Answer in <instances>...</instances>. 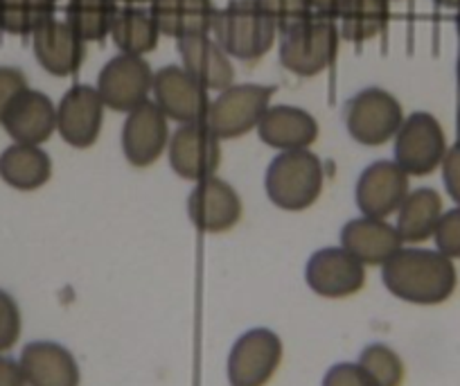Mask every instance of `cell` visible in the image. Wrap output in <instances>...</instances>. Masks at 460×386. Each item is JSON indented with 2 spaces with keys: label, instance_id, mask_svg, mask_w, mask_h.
<instances>
[{
  "label": "cell",
  "instance_id": "cell-1",
  "mask_svg": "<svg viewBox=\"0 0 460 386\" xmlns=\"http://www.w3.org/2000/svg\"><path fill=\"white\" fill-rule=\"evenodd\" d=\"M384 287L413 305H440L454 296L458 274L451 257L438 248L402 247L382 265Z\"/></svg>",
  "mask_w": 460,
  "mask_h": 386
},
{
  "label": "cell",
  "instance_id": "cell-2",
  "mask_svg": "<svg viewBox=\"0 0 460 386\" xmlns=\"http://www.w3.org/2000/svg\"><path fill=\"white\" fill-rule=\"evenodd\" d=\"M325 188V167L312 149L278 152L264 175L269 202L280 211L298 212L314 206Z\"/></svg>",
  "mask_w": 460,
  "mask_h": 386
},
{
  "label": "cell",
  "instance_id": "cell-3",
  "mask_svg": "<svg viewBox=\"0 0 460 386\" xmlns=\"http://www.w3.org/2000/svg\"><path fill=\"white\" fill-rule=\"evenodd\" d=\"M278 28L258 7L255 0H233L224 10H217L212 39L233 59L255 64L276 43Z\"/></svg>",
  "mask_w": 460,
  "mask_h": 386
},
{
  "label": "cell",
  "instance_id": "cell-4",
  "mask_svg": "<svg viewBox=\"0 0 460 386\" xmlns=\"http://www.w3.org/2000/svg\"><path fill=\"white\" fill-rule=\"evenodd\" d=\"M339 48V25L314 14L282 32L280 64L298 77H314L334 64Z\"/></svg>",
  "mask_w": 460,
  "mask_h": 386
},
{
  "label": "cell",
  "instance_id": "cell-5",
  "mask_svg": "<svg viewBox=\"0 0 460 386\" xmlns=\"http://www.w3.org/2000/svg\"><path fill=\"white\" fill-rule=\"evenodd\" d=\"M276 86L267 84H230L208 104L201 122L219 140L240 139L258 127L264 111L271 106Z\"/></svg>",
  "mask_w": 460,
  "mask_h": 386
},
{
  "label": "cell",
  "instance_id": "cell-6",
  "mask_svg": "<svg viewBox=\"0 0 460 386\" xmlns=\"http://www.w3.org/2000/svg\"><path fill=\"white\" fill-rule=\"evenodd\" d=\"M404 118L400 100L391 91L379 86H368L355 93L343 106L348 134L366 148H382L391 143Z\"/></svg>",
  "mask_w": 460,
  "mask_h": 386
},
{
  "label": "cell",
  "instance_id": "cell-7",
  "mask_svg": "<svg viewBox=\"0 0 460 386\" xmlns=\"http://www.w3.org/2000/svg\"><path fill=\"white\" fill-rule=\"evenodd\" d=\"M393 140L395 163L409 176H427L436 172L449 149L440 120L427 111L406 115Z\"/></svg>",
  "mask_w": 460,
  "mask_h": 386
},
{
  "label": "cell",
  "instance_id": "cell-8",
  "mask_svg": "<svg viewBox=\"0 0 460 386\" xmlns=\"http://www.w3.org/2000/svg\"><path fill=\"white\" fill-rule=\"evenodd\" d=\"M282 339L269 328H253L233 344L226 364L230 386H267L280 368Z\"/></svg>",
  "mask_w": 460,
  "mask_h": 386
},
{
  "label": "cell",
  "instance_id": "cell-9",
  "mask_svg": "<svg viewBox=\"0 0 460 386\" xmlns=\"http://www.w3.org/2000/svg\"><path fill=\"white\" fill-rule=\"evenodd\" d=\"M154 70L145 57L120 52L102 66L95 88L106 109L129 113L131 109L149 100Z\"/></svg>",
  "mask_w": 460,
  "mask_h": 386
},
{
  "label": "cell",
  "instance_id": "cell-10",
  "mask_svg": "<svg viewBox=\"0 0 460 386\" xmlns=\"http://www.w3.org/2000/svg\"><path fill=\"white\" fill-rule=\"evenodd\" d=\"M305 281L323 299H348L364 287L366 265L343 247L318 248L307 260Z\"/></svg>",
  "mask_w": 460,
  "mask_h": 386
},
{
  "label": "cell",
  "instance_id": "cell-11",
  "mask_svg": "<svg viewBox=\"0 0 460 386\" xmlns=\"http://www.w3.org/2000/svg\"><path fill=\"white\" fill-rule=\"evenodd\" d=\"M167 120L170 118L158 109L154 100H145L127 113L120 145L129 166L149 167L163 157V152H167L172 136Z\"/></svg>",
  "mask_w": 460,
  "mask_h": 386
},
{
  "label": "cell",
  "instance_id": "cell-12",
  "mask_svg": "<svg viewBox=\"0 0 460 386\" xmlns=\"http://www.w3.org/2000/svg\"><path fill=\"white\" fill-rule=\"evenodd\" d=\"M104 102L95 86L75 84L57 104V134L75 149H88L97 143L104 124Z\"/></svg>",
  "mask_w": 460,
  "mask_h": 386
},
{
  "label": "cell",
  "instance_id": "cell-13",
  "mask_svg": "<svg viewBox=\"0 0 460 386\" xmlns=\"http://www.w3.org/2000/svg\"><path fill=\"white\" fill-rule=\"evenodd\" d=\"M411 193V176L395 161H375L359 175L355 185V202L361 215L388 220L400 211Z\"/></svg>",
  "mask_w": 460,
  "mask_h": 386
},
{
  "label": "cell",
  "instance_id": "cell-14",
  "mask_svg": "<svg viewBox=\"0 0 460 386\" xmlns=\"http://www.w3.org/2000/svg\"><path fill=\"white\" fill-rule=\"evenodd\" d=\"M221 140L212 136L203 122L181 124L167 143L170 167L185 181H197L215 176L221 163Z\"/></svg>",
  "mask_w": 460,
  "mask_h": 386
},
{
  "label": "cell",
  "instance_id": "cell-15",
  "mask_svg": "<svg viewBox=\"0 0 460 386\" xmlns=\"http://www.w3.org/2000/svg\"><path fill=\"white\" fill-rule=\"evenodd\" d=\"M152 93L158 109L181 124L201 122L210 104V91H206L183 66L176 64L163 66L154 73Z\"/></svg>",
  "mask_w": 460,
  "mask_h": 386
},
{
  "label": "cell",
  "instance_id": "cell-16",
  "mask_svg": "<svg viewBox=\"0 0 460 386\" xmlns=\"http://www.w3.org/2000/svg\"><path fill=\"white\" fill-rule=\"evenodd\" d=\"M242 212H244V206L237 190L217 175L197 181L190 190V221L203 233H226L235 229L242 220Z\"/></svg>",
  "mask_w": 460,
  "mask_h": 386
},
{
  "label": "cell",
  "instance_id": "cell-17",
  "mask_svg": "<svg viewBox=\"0 0 460 386\" xmlns=\"http://www.w3.org/2000/svg\"><path fill=\"white\" fill-rule=\"evenodd\" d=\"M0 124L14 143L43 145L57 131V106L46 93L25 88L12 102Z\"/></svg>",
  "mask_w": 460,
  "mask_h": 386
},
{
  "label": "cell",
  "instance_id": "cell-18",
  "mask_svg": "<svg viewBox=\"0 0 460 386\" xmlns=\"http://www.w3.org/2000/svg\"><path fill=\"white\" fill-rule=\"evenodd\" d=\"M258 136L278 152L309 149L318 140V122L309 111L294 104H271L258 122Z\"/></svg>",
  "mask_w": 460,
  "mask_h": 386
},
{
  "label": "cell",
  "instance_id": "cell-19",
  "mask_svg": "<svg viewBox=\"0 0 460 386\" xmlns=\"http://www.w3.org/2000/svg\"><path fill=\"white\" fill-rule=\"evenodd\" d=\"M341 247L350 251L352 256L364 263L366 267H382L386 260H391L404 242L397 233L395 224L377 217H355V220L345 221L341 229Z\"/></svg>",
  "mask_w": 460,
  "mask_h": 386
},
{
  "label": "cell",
  "instance_id": "cell-20",
  "mask_svg": "<svg viewBox=\"0 0 460 386\" xmlns=\"http://www.w3.org/2000/svg\"><path fill=\"white\" fill-rule=\"evenodd\" d=\"M32 50L39 66L55 77H68L86 57V43L66 21L50 19L32 34Z\"/></svg>",
  "mask_w": 460,
  "mask_h": 386
},
{
  "label": "cell",
  "instance_id": "cell-21",
  "mask_svg": "<svg viewBox=\"0 0 460 386\" xmlns=\"http://www.w3.org/2000/svg\"><path fill=\"white\" fill-rule=\"evenodd\" d=\"M28 386H79L82 373L75 355L57 341H32L21 350Z\"/></svg>",
  "mask_w": 460,
  "mask_h": 386
},
{
  "label": "cell",
  "instance_id": "cell-22",
  "mask_svg": "<svg viewBox=\"0 0 460 386\" xmlns=\"http://www.w3.org/2000/svg\"><path fill=\"white\" fill-rule=\"evenodd\" d=\"M181 66L206 91H224L235 82V68L224 48L210 34H194L179 39Z\"/></svg>",
  "mask_w": 460,
  "mask_h": 386
},
{
  "label": "cell",
  "instance_id": "cell-23",
  "mask_svg": "<svg viewBox=\"0 0 460 386\" xmlns=\"http://www.w3.org/2000/svg\"><path fill=\"white\" fill-rule=\"evenodd\" d=\"M149 14L161 34L179 41L194 34H210L217 7L212 0H152Z\"/></svg>",
  "mask_w": 460,
  "mask_h": 386
},
{
  "label": "cell",
  "instance_id": "cell-24",
  "mask_svg": "<svg viewBox=\"0 0 460 386\" xmlns=\"http://www.w3.org/2000/svg\"><path fill=\"white\" fill-rule=\"evenodd\" d=\"M50 176L52 158L46 149H41V145L12 143L0 154V179L10 188L30 193L46 185Z\"/></svg>",
  "mask_w": 460,
  "mask_h": 386
},
{
  "label": "cell",
  "instance_id": "cell-25",
  "mask_svg": "<svg viewBox=\"0 0 460 386\" xmlns=\"http://www.w3.org/2000/svg\"><path fill=\"white\" fill-rule=\"evenodd\" d=\"M445 206L442 194L433 188H415L406 194L404 203L397 211L395 229L404 244H422L433 238Z\"/></svg>",
  "mask_w": 460,
  "mask_h": 386
},
{
  "label": "cell",
  "instance_id": "cell-26",
  "mask_svg": "<svg viewBox=\"0 0 460 386\" xmlns=\"http://www.w3.org/2000/svg\"><path fill=\"white\" fill-rule=\"evenodd\" d=\"M109 37L113 39L115 48L125 52V55L145 57L158 46L161 30H158L156 21L152 19L149 10L125 5L115 14Z\"/></svg>",
  "mask_w": 460,
  "mask_h": 386
},
{
  "label": "cell",
  "instance_id": "cell-27",
  "mask_svg": "<svg viewBox=\"0 0 460 386\" xmlns=\"http://www.w3.org/2000/svg\"><path fill=\"white\" fill-rule=\"evenodd\" d=\"M391 19V0H348L339 16L341 39L366 43L379 37Z\"/></svg>",
  "mask_w": 460,
  "mask_h": 386
},
{
  "label": "cell",
  "instance_id": "cell-28",
  "mask_svg": "<svg viewBox=\"0 0 460 386\" xmlns=\"http://www.w3.org/2000/svg\"><path fill=\"white\" fill-rule=\"evenodd\" d=\"M115 0H68L66 5V23L77 32L84 43L102 41L109 37L111 23L118 14Z\"/></svg>",
  "mask_w": 460,
  "mask_h": 386
},
{
  "label": "cell",
  "instance_id": "cell-29",
  "mask_svg": "<svg viewBox=\"0 0 460 386\" xmlns=\"http://www.w3.org/2000/svg\"><path fill=\"white\" fill-rule=\"evenodd\" d=\"M55 5L52 0H0V30L14 37H32L55 19Z\"/></svg>",
  "mask_w": 460,
  "mask_h": 386
},
{
  "label": "cell",
  "instance_id": "cell-30",
  "mask_svg": "<svg viewBox=\"0 0 460 386\" xmlns=\"http://www.w3.org/2000/svg\"><path fill=\"white\" fill-rule=\"evenodd\" d=\"M359 364L377 386H402V382H404V362L391 346L368 344L361 350Z\"/></svg>",
  "mask_w": 460,
  "mask_h": 386
},
{
  "label": "cell",
  "instance_id": "cell-31",
  "mask_svg": "<svg viewBox=\"0 0 460 386\" xmlns=\"http://www.w3.org/2000/svg\"><path fill=\"white\" fill-rule=\"evenodd\" d=\"M260 10L273 21L280 32L307 21L312 14L307 0H255Z\"/></svg>",
  "mask_w": 460,
  "mask_h": 386
},
{
  "label": "cell",
  "instance_id": "cell-32",
  "mask_svg": "<svg viewBox=\"0 0 460 386\" xmlns=\"http://www.w3.org/2000/svg\"><path fill=\"white\" fill-rule=\"evenodd\" d=\"M21 310L10 292L0 290V353L14 348L21 339Z\"/></svg>",
  "mask_w": 460,
  "mask_h": 386
},
{
  "label": "cell",
  "instance_id": "cell-33",
  "mask_svg": "<svg viewBox=\"0 0 460 386\" xmlns=\"http://www.w3.org/2000/svg\"><path fill=\"white\" fill-rule=\"evenodd\" d=\"M433 239H436L438 251L445 253L447 257L451 260L460 257V206L442 212Z\"/></svg>",
  "mask_w": 460,
  "mask_h": 386
},
{
  "label": "cell",
  "instance_id": "cell-34",
  "mask_svg": "<svg viewBox=\"0 0 460 386\" xmlns=\"http://www.w3.org/2000/svg\"><path fill=\"white\" fill-rule=\"evenodd\" d=\"M321 386H377L359 362H339L325 373Z\"/></svg>",
  "mask_w": 460,
  "mask_h": 386
},
{
  "label": "cell",
  "instance_id": "cell-35",
  "mask_svg": "<svg viewBox=\"0 0 460 386\" xmlns=\"http://www.w3.org/2000/svg\"><path fill=\"white\" fill-rule=\"evenodd\" d=\"M28 86V77L16 66H0V120L10 109L12 102L21 95Z\"/></svg>",
  "mask_w": 460,
  "mask_h": 386
},
{
  "label": "cell",
  "instance_id": "cell-36",
  "mask_svg": "<svg viewBox=\"0 0 460 386\" xmlns=\"http://www.w3.org/2000/svg\"><path fill=\"white\" fill-rule=\"evenodd\" d=\"M440 170L447 194L454 199L456 206H460V143H456L454 148L447 149Z\"/></svg>",
  "mask_w": 460,
  "mask_h": 386
},
{
  "label": "cell",
  "instance_id": "cell-37",
  "mask_svg": "<svg viewBox=\"0 0 460 386\" xmlns=\"http://www.w3.org/2000/svg\"><path fill=\"white\" fill-rule=\"evenodd\" d=\"M0 386H28L21 364L3 353H0Z\"/></svg>",
  "mask_w": 460,
  "mask_h": 386
},
{
  "label": "cell",
  "instance_id": "cell-38",
  "mask_svg": "<svg viewBox=\"0 0 460 386\" xmlns=\"http://www.w3.org/2000/svg\"><path fill=\"white\" fill-rule=\"evenodd\" d=\"M307 3L312 14L323 16V19H332V21L339 19L343 7L348 5V0H307Z\"/></svg>",
  "mask_w": 460,
  "mask_h": 386
},
{
  "label": "cell",
  "instance_id": "cell-39",
  "mask_svg": "<svg viewBox=\"0 0 460 386\" xmlns=\"http://www.w3.org/2000/svg\"><path fill=\"white\" fill-rule=\"evenodd\" d=\"M436 5L447 7V10H460V0H433Z\"/></svg>",
  "mask_w": 460,
  "mask_h": 386
},
{
  "label": "cell",
  "instance_id": "cell-40",
  "mask_svg": "<svg viewBox=\"0 0 460 386\" xmlns=\"http://www.w3.org/2000/svg\"><path fill=\"white\" fill-rule=\"evenodd\" d=\"M115 3H118V5H136V7H140V5H145V3H152V0H115Z\"/></svg>",
  "mask_w": 460,
  "mask_h": 386
},
{
  "label": "cell",
  "instance_id": "cell-41",
  "mask_svg": "<svg viewBox=\"0 0 460 386\" xmlns=\"http://www.w3.org/2000/svg\"><path fill=\"white\" fill-rule=\"evenodd\" d=\"M456 30H458L460 34V10H456Z\"/></svg>",
  "mask_w": 460,
  "mask_h": 386
},
{
  "label": "cell",
  "instance_id": "cell-42",
  "mask_svg": "<svg viewBox=\"0 0 460 386\" xmlns=\"http://www.w3.org/2000/svg\"><path fill=\"white\" fill-rule=\"evenodd\" d=\"M456 131H458V143H460V109H458V120H456Z\"/></svg>",
  "mask_w": 460,
  "mask_h": 386
},
{
  "label": "cell",
  "instance_id": "cell-43",
  "mask_svg": "<svg viewBox=\"0 0 460 386\" xmlns=\"http://www.w3.org/2000/svg\"><path fill=\"white\" fill-rule=\"evenodd\" d=\"M458 84H460V59H458Z\"/></svg>",
  "mask_w": 460,
  "mask_h": 386
},
{
  "label": "cell",
  "instance_id": "cell-44",
  "mask_svg": "<svg viewBox=\"0 0 460 386\" xmlns=\"http://www.w3.org/2000/svg\"><path fill=\"white\" fill-rule=\"evenodd\" d=\"M52 3H59V0H52Z\"/></svg>",
  "mask_w": 460,
  "mask_h": 386
},
{
  "label": "cell",
  "instance_id": "cell-45",
  "mask_svg": "<svg viewBox=\"0 0 460 386\" xmlns=\"http://www.w3.org/2000/svg\"><path fill=\"white\" fill-rule=\"evenodd\" d=\"M391 3H397V0H391Z\"/></svg>",
  "mask_w": 460,
  "mask_h": 386
}]
</instances>
